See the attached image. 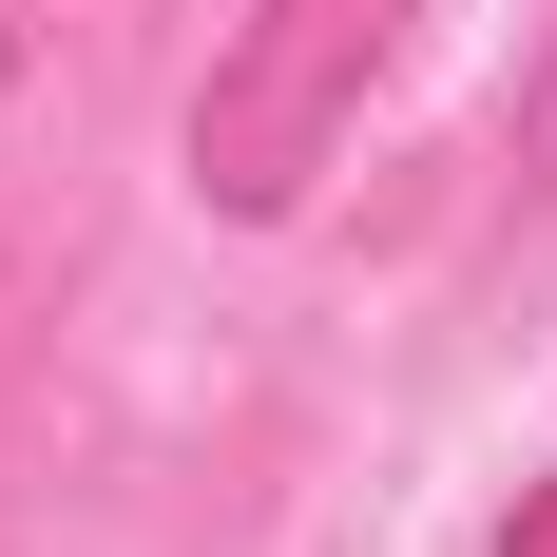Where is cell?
Instances as JSON below:
<instances>
[{"mask_svg":"<svg viewBox=\"0 0 557 557\" xmlns=\"http://www.w3.org/2000/svg\"><path fill=\"white\" fill-rule=\"evenodd\" d=\"M404 20H423V0H250L231 58L193 77V212H231V231L308 212V173L346 154V115H366V77L404 58Z\"/></svg>","mask_w":557,"mask_h":557,"instance_id":"cell-1","label":"cell"},{"mask_svg":"<svg viewBox=\"0 0 557 557\" xmlns=\"http://www.w3.org/2000/svg\"><path fill=\"white\" fill-rule=\"evenodd\" d=\"M500 173H519V193H557V0H539V58L500 77Z\"/></svg>","mask_w":557,"mask_h":557,"instance_id":"cell-2","label":"cell"},{"mask_svg":"<svg viewBox=\"0 0 557 557\" xmlns=\"http://www.w3.org/2000/svg\"><path fill=\"white\" fill-rule=\"evenodd\" d=\"M500 557H557V481H539V500H519V519H500Z\"/></svg>","mask_w":557,"mask_h":557,"instance_id":"cell-3","label":"cell"}]
</instances>
